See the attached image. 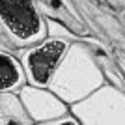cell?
Listing matches in <instances>:
<instances>
[{
	"label": "cell",
	"instance_id": "6da1fadb",
	"mask_svg": "<svg viewBox=\"0 0 125 125\" xmlns=\"http://www.w3.org/2000/svg\"><path fill=\"white\" fill-rule=\"evenodd\" d=\"M103 84H106V78L99 56L88 39L80 37L77 41H71L49 88L71 106L92 95Z\"/></svg>",
	"mask_w": 125,
	"mask_h": 125
},
{
	"label": "cell",
	"instance_id": "7a4b0ae2",
	"mask_svg": "<svg viewBox=\"0 0 125 125\" xmlns=\"http://www.w3.org/2000/svg\"><path fill=\"white\" fill-rule=\"evenodd\" d=\"M0 24L19 49L47 37L45 17L36 0H0Z\"/></svg>",
	"mask_w": 125,
	"mask_h": 125
},
{
	"label": "cell",
	"instance_id": "3957f363",
	"mask_svg": "<svg viewBox=\"0 0 125 125\" xmlns=\"http://www.w3.org/2000/svg\"><path fill=\"white\" fill-rule=\"evenodd\" d=\"M71 114L82 125H125V90L103 84L86 99L71 104Z\"/></svg>",
	"mask_w": 125,
	"mask_h": 125
},
{
	"label": "cell",
	"instance_id": "277c9868",
	"mask_svg": "<svg viewBox=\"0 0 125 125\" xmlns=\"http://www.w3.org/2000/svg\"><path fill=\"white\" fill-rule=\"evenodd\" d=\"M69 45H71L69 39L45 37L30 47L21 49L17 56L22 63L26 82L32 86H39V88H49Z\"/></svg>",
	"mask_w": 125,
	"mask_h": 125
},
{
	"label": "cell",
	"instance_id": "5b68a950",
	"mask_svg": "<svg viewBox=\"0 0 125 125\" xmlns=\"http://www.w3.org/2000/svg\"><path fill=\"white\" fill-rule=\"evenodd\" d=\"M17 94H19L26 112H28V118L32 120L34 125L58 120L71 112V106L62 97H58L51 88H39V86L26 84Z\"/></svg>",
	"mask_w": 125,
	"mask_h": 125
},
{
	"label": "cell",
	"instance_id": "8992f818",
	"mask_svg": "<svg viewBox=\"0 0 125 125\" xmlns=\"http://www.w3.org/2000/svg\"><path fill=\"white\" fill-rule=\"evenodd\" d=\"M26 84V75L19 56L0 49V94L19 92Z\"/></svg>",
	"mask_w": 125,
	"mask_h": 125
},
{
	"label": "cell",
	"instance_id": "52a82bcc",
	"mask_svg": "<svg viewBox=\"0 0 125 125\" xmlns=\"http://www.w3.org/2000/svg\"><path fill=\"white\" fill-rule=\"evenodd\" d=\"M0 110H2L4 118L32 123V120L28 118V112H26L24 104H22V101H21V97H19L17 92H6V94H0Z\"/></svg>",
	"mask_w": 125,
	"mask_h": 125
},
{
	"label": "cell",
	"instance_id": "ba28073f",
	"mask_svg": "<svg viewBox=\"0 0 125 125\" xmlns=\"http://www.w3.org/2000/svg\"><path fill=\"white\" fill-rule=\"evenodd\" d=\"M45 24H47V37H54V39H69V41H77L80 39L77 32H73L65 22L58 21V19H51L47 17L45 19Z\"/></svg>",
	"mask_w": 125,
	"mask_h": 125
},
{
	"label": "cell",
	"instance_id": "9c48e42d",
	"mask_svg": "<svg viewBox=\"0 0 125 125\" xmlns=\"http://www.w3.org/2000/svg\"><path fill=\"white\" fill-rule=\"evenodd\" d=\"M41 125H82L80 121L75 118L71 112L63 118H58V120H52V121H47V123H41Z\"/></svg>",
	"mask_w": 125,
	"mask_h": 125
},
{
	"label": "cell",
	"instance_id": "30bf717a",
	"mask_svg": "<svg viewBox=\"0 0 125 125\" xmlns=\"http://www.w3.org/2000/svg\"><path fill=\"white\" fill-rule=\"evenodd\" d=\"M4 125H34V123H26V121H19V120H10V118H6Z\"/></svg>",
	"mask_w": 125,
	"mask_h": 125
},
{
	"label": "cell",
	"instance_id": "8fae6325",
	"mask_svg": "<svg viewBox=\"0 0 125 125\" xmlns=\"http://www.w3.org/2000/svg\"><path fill=\"white\" fill-rule=\"evenodd\" d=\"M4 121H6V118H4V114H2V110H0V125H4Z\"/></svg>",
	"mask_w": 125,
	"mask_h": 125
},
{
	"label": "cell",
	"instance_id": "7c38bea8",
	"mask_svg": "<svg viewBox=\"0 0 125 125\" xmlns=\"http://www.w3.org/2000/svg\"><path fill=\"white\" fill-rule=\"evenodd\" d=\"M0 32H4V28H2V24H0Z\"/></svg>",
	"mask_w": 125,
	"mask_h": 125
}]
</instances>
